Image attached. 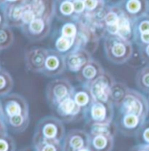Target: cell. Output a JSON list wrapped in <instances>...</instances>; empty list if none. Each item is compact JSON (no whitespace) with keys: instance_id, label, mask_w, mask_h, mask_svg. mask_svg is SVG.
Segmentation results:
<instances>
[{"instance_id":"36","label":"cell","mask_w":149,"mask_h":151,"mask_svg":"<svg viewBox=\"0 0 149 151\" xmlns=\"http://www.w3.org/2000/svg\"><path fill=\"white\" fill-rule=\"evenodd\" d=\"M4 25H7L4 8V5H0V28Z\"/></svg>"},{"instance_id":"46","label":"cell","mask_w":149,"mask_h":151,"mask_svg":"<svg viewBox=\"0 0 149 151\" xmlns=\"http://www.w3.org/2000/svg\"><path fill=\"white\" fill-rule=\"evenodd\" d=\"M67 1H71V2H73V1H75V0H67Z\"/></svg>"},{"instance_id":"13","label":"cell","mask_w":149,"mask_h":151,"mask_svg":"<svg viewBox=\"0 0 149 151\" xmlns=\"http://www.w3.org/2000/svg\"><path fill=\"white\" fill-rule=\"evenodd\" d=\"M47 55V48L33 46L25 51L24 60L27 71L41 73Z\"/></svg>"},{"instance_id":"25","label":"cell","mask_w":149,"mask_h":151,"mask_svg":"<svg viewBox=\"0 0 149 151\" xmlns=\"http://www.w3.org/2000/svg\"><path fill=\"white\" fill-rule=\"evenodd\" d=\"M14 86L13 78L11 73L4 69H0V98L12 93Z\"/></svg>"},{"instance_id":"32","label":"cell","mask_w":149,"mask_h":151,"mask_svg":"<svg viewBox=\"0 0 149 151\" xmlns=\"http://www.w3.org/2000/svg\"><path fill=\"white\" fill-rule=\"evenodd\" d=\"M0 151H16L15 141L9 134L0 137Z\"/></svg>"},{"instance_id":"40","label":"cell","mask_w":149,"mask_h":151,"mask_svg":"<svg viewBox=\"0 0 149 151\" xmlns=\"http://www.w3.org/2000/svg\"><path fill=\"white\" fill-rule=\"evenodd\" d=\"M79 151H95L90 146H88V147H86V148H84V149H82L81 150Z\"/></svg>"},{"instance_id":"1","label":"cell","mask_w":149,"mask_h":151,"mask_svg":"<svg viewBox=\"0 0 149 151\" xmlns=\"http://www.w3.org/2000/svg\"><path fill=\"white\" fill-rule=\"evenodd\" d=\"M66 134L64 122L55 116H46L37 123L33 136V145L41 142H63Z\"/></svg>"},{"instance_id":"8","label":"cell","mask_w":149,"mask_h":151,"mask_svg":"<svg viewBox=\"0 0 149 151\" xmlns=\"http://www.w3.org/2000/svg\"><path fill=\"white\" fill-rule=\"evenodd\" d=\"M116 81L114 77L105 71V73L92 82L89 87L94 101L101 102H111V91Z\"/></svg>"},{"instance_id":"24","label":"cell","mask_w":149,"mask_h":151,"mask_svg":"<svg viewBox=\"0 0 149 151\" xmlns=\"http://www.w3.org/2000/svg\"><path fill=\"white\" fill-rule=\"evenodd\" d=\"M89 127V135H97V134H105V135H111L116 136L118 133V127L115 121L109 123H100V124H92Z\"/></svg>"},{"instance_id":"3","label":"cell","mask_w":149,"mask_h":151,"mask_svg":"<svg viewBox=\"0 0 149 151\" xmlns=\"http://www.w3.org/2000/svg\"><path fill=\"white\" fill-rule=\"evenodd\" d=\"M116 108L118 114H134L146 120L149 114V103L146 95L130 87L123 101Z\"/></svg>"},{"instance_id":"37","label":"cell","mask_w":149,"mask_h":151,"mask_svg":"<svg viewBox=\"0 0 149 151\" xmlns=\"http://www.w3.org/2000/svg\"><path fill=\"white\" fill-rule=\"evenodd\" d=\"M8 134V128L3 119H0V137Z\"/></svg>"},{"instance_id":"43","label":"cell","mask_w":149,"mask_h":151,"mask_svg":"<svg viewBox=\"0 0 149 151\" xmlns=\"http://www.w3.org/2000/svg\"><path fill=\"white\" fill-rule=\"evenodd\" d=\"M0 5H4V0H0Z\"/></svg>"},{"instance_id":"18","label":"cell","mask_w":149,"mask_h":151,"mask_svg":"<svg viewBox=\"0 0 149 151\" xmlns=\"http://www.w3.org/2000/svg\"><path fill=\"white\" fill-rule=\"evenodd\" d=\"M7 25L14 28H21L24 25L23 16L25 12V3L7 4L4 5Z\"/></svg>"},{"instance_id":"42","label":"cell","mask_w":149,"mask_h":151,"mask_svg":"<svg viewBox=\"0 0 149 151\" xmlns=\"http://www.w3.org/2000/svg\"><path fill=\"white\" fill-rule=\"evenodd\" d=\"M0 119H3V108H2L1 100H0Z\"/></svg>"},{"instance_id":"27","label":"cell","mask_w":149,"mask_h":151,"mask_svg":"<svg viewBox=\"0 0 149 151\" xmlns=\"http://www.w3.org/2000/svg\"><path fill=\"white\" fill-rule=\"evenodd\" d=\"M14 42V34L12 27L4 25L0 28V51L10 48Z\"/></svg>"},{"instance_id":"15","label":"cell","mask_w":149,"mask_h":151,"mask_svg":"<svg viewBox=\"0 0 149 151\" xmlns=\"http://www.w3.org/2000/svg\"><path fill=\"white\" fill-rule=\"evenodd\" d=\"M92 59L91 52L84 48H78L65 55L66 68L71 73H76Z\"/></svg>"},{"instance_id":"45","label":"cell","mask_w":149,"mask_h":151,"mask_svg":"<svg viewBox=\"0 0 149 151\" xmlns=\"http://www.w3.org/2000/svg\"><path fill=\"white\" fill-rule=\"evenodd\" d=\"M147 15L149 16V0H148V12H147Z\"/></svg>"},{"instance_id":"16","label":"cell","mask_w":149,"mask_h":151,"mask_svg":"<svg viewBox=\"0 0 149 151\" xmlns=\"http://www.w3.org/2000/svg\"><path fill=\"white\" fill-rule=\"evenodd\" d=\"M117 4L124 14L135 20L147 14L148 0H121Z\"/></svg>"},{"instance_id":"10","label":"cell","mask_w":149,"mask_h":151,"mask_svg":"<svg viewBox=\"0 0 149 151\" xmlns=\"http://www.w3.org/2000/svg\"><path fill=\"white\" fill-rule=\"evenodd\" d=\"M66 70L65 55L55 49H47V55L41 74L46 77L53 78L63 74Z\"/></svg>"},{"instance_id":"14","label":"cell","mask_w":149,"mask_h":151,"mask_svg":"<svg viewBox=\"0 0 149 151\" xmlns=\"http://www.w3.org/2000/svg\"><path fill=\"white\" fill-rule=\"evenodd\" d=\"M105 70L97 60L91 59L80 71L76 73V81L85 86H89L97 79L105 73Z\"/></svg>"},{"instance_id":"34","label":"cell","mask_w":149,"mask_h":151,"mask_svg":"<svg viewBox=\"0 0 149 151\" xmlns=\"http://www.w3.org/2000/svg\"><path fill=\"white\" fill-rule=\"evenodd\" d=\"M73 4H74L76 15L79 20L86 12L84 2V0H75V1H73Z\"/></svg>"},{"instance_id":"12","label":"cell","mask_w":149,"mask_h":151,"mask_svg":"<svg viewBox=\"0 0 149 151\" xmlns=\"http://www.w3.org/2000/svg\"><path fill=\"white\" fill-rule=\"evenodd\" d=\"M89 142L90 135L88 131L74 129L65 134L63 141V151H79L89 146Z\"/></svg>"},{"instance_id":"22","label":"cell","mask_w":149,"mask_h":151,"mask_svg":"<svg viewBox=\"0 0 149 151\" xmlns=\"http://www.w3.org/2000/svg\"><path fill=\"white\" fill-rule=\"evenodd\" d=\"M115 144V137L111 135H90L89 146L95 151H112Z\"/></svg>"},{"instance_id":"2","label":"cell","mask_w":149,"mask_h":151,"mask_svg":"<svg viewBox=\"0 0 149 151\" xmlns=\"http://www.w3.org/2000/svg\"><path fill=\"white\" fill-rule=\"evenodd\" d=\"M104 51L109 61L116 65H122L132 56V42L119 36H105L104 37Z\"/></svg>"},{"instance_id":"41","label":"cell","mask_w":149,"mask_h":151,"mask_svg":"<svg viewBox=\"0 0 149 151\" xmlns=\"http://www.w3.org/2000/svg\"><path fill=\"white\" fill-rule=\"evenodd\" d=\"M120 1L121 0H106V2L108 4H118Z\"/></svg>"},{"instance_id":"23","label":"cell","mask_w":149,"mask_h":151,"mask_svg":"<svg viewBox=\"0 0 149 151\" xmlns=\"http://www.w3.org/2000/svg\"><path fill=\"white\" fill-rule=\"evenodd\" d=\"M8 128V130L15 134H20L27 129L30 123V116L28 115H20L13 116L6 119H3Z\"/></svg>"},{"instance_id":"31","label":"cell","mask_w":149,"mask_h":151,"mask_svg":"<svg viewBox=\"0 0 149 151\" xmlns=\"http://www.w3.org/2000/svg\"><path fill=\"white\" fill-rule=\"evenodd\" d=\"M36 151H63V142H41L33 144Z\"/></svg>"},{"instance_id":"26","label":"cell","mask_w":149,"mask_h":151,"mask_svg":"<svg viewBox=\"0 0 149 151\" xmlns=\"http://www.w3.org/2000/svg\"><path fill=\"white\" fill-rule=\"evenodd\" d=\"M135 82L138 88L145 94L149 93V64L138 71L135 76Z\"/></svg>"},{"instance_id":"11","label":"cell","mask_w":149,"mask_h":151,"mask_svg":"<svg viewBox=\"0 0 149 151\" xmlns=\"http://www.w3.org/2000/svg\"><path fill=\"white\" fill-rule=\"evenodd\" d=\"M146 119L130 114H118L116 123L118 130L125 136H136L146 122Z\"/></svg>"},{"instance_id":"29","label":"cell","mask_w":149,"mask_h":151,"mask_svg":"<svg viewBox=\"0 0 149 151\" xmlns=\"http://www.w3.org/2000/svg\"><path fill=\"white\" fill-rule=\"evenodd\" d=\"M87 15H96L99 13L106 5V0H84Z\"/></svg>"},{"instance_id":"39","label":"cell","mask_w":149,"mask_h":151,"mask_svg":"<svg viewBox=\"0 0 149 151\" xmlns=\"http://www.w3.org/2000/svg\"><path fill=\"white\" fill-rule=\"evenodd\" d=\"M20 151H36V150L33 148V147H28V148H25V149H23V150H21Z\"/></svg>"},{"instance_id":"21","label":"cell","mask_w":149,"mask_h":151,"mask_svg":"<svg viewBox=\"0 0 149 151\" xmlns=\"http://www.w3.org/2000/svg\"><path fill=\"white\" fill-rule=\"evenodd\" d=\"M117 36L132 42L134 38V20L130 19L126 14L121 13L118 23V33Z\"/></svg>"},{"instance_id":"4","label":"cell","mask_w":149,"mask_h":151,"mask_svg":"<svg viewBox=\"0 0 149 151\" xmlns=\"http://www.w3.org/2000/svg\"><path fill=\"white\" fill-rule=\"evenodd\" d=\"M114 104L94 101L84 112V120L87 126L109 123L114 121Z\"/></svg>"},{"instance_id":"20","label":"cell","mask_w":149,"mask_h":151,"mask_svg":"<svg viewBox=\"0 0 149 151\" xmlns=\"http://www.w3.org/2000/svg\"><path fill=\"white\" fill-rule=\"evenodd\" d=\"M72 97L76 103L84 110V112L94 101V98L92 96L89 87L82 84L74 87Z\"/></svg>"},{"instance_id":"28","label":"cell","mask_w":149,"mask_h":151,"mask_svg":"<svg viewBox=\"0 0 149 151\" xmlns=\"http://www.w3.org/2000/svg\"><path fill=\"white\" fill-rule=\"evenodd\" d=\"M128 89L129 87L126 84L118 81L115 82L111 91V101L114 104L115 108L118 107L120 104V102L123 101V99L125 98L127 93Z\"/></svg>"},{"instance_id":"35","label":"cell","mask_w":149,"mask_h":151,"mask_svg":"<svg viewBox=\"0 0 149 151\" xmlns=\"http://www.w3.org/2000/svg\"><path fill=\"white\" fill-rule=\"evenodd\" d=\"M139 52H140V55L141 60L147 64H149V44L147 45H144L142 47L139 48Z\"/></svg>"},{"instance_id":"44","label":"cell","mask_w":149,"mask_h":151,"mask_svg":"<svg viewBox=\"0 0 149 151\" xmlns=\"http://www.w3.org/2000/svg\"><path fill=\"white\" fill-rule=\"evenodd\" d=\"M146 97H147V99H148V103H149V93H146Z\"/></svg>"},{"instance_id":"17","label":"cell","mask_w":149,"mask_h":151,"mask_svg":"<svg viewBox=\"0 0 149 151\" xmlns=\"http://www.w3.org/2000/svg\"><path fill=\"white\" fill-rule=\"evenodd\" d=\"M25 4L36 18L51 20L55 18V0H25Z\"/></svg>"},{"instance_id":"30","label":"cell","mask_w":149,"mask_h":151,"mask_svg":"<svg viewBox=\"0 0 149 151\" xmlns=\"http://www.w3.org/2000/svg\"><path fill=\"white\" fill-rule=\"evenodd\" d=\"M143 34H149V16L147 14L134 20V38Z\"/></svg>"},{"instance_id":"9","label":"cell","mask_w":149,"mask_h":151,"mask_svg":"<svg viewBox=\"0 0 149 151\" xmlns=\"http://www.w3.org/2000/svg\"><path fill=\"white\" fill-rule=\"evenodd\" d=\"M52 110L64 123H70L84 119V110L76 103L72 96L61 101Z\"/></svg>"},{"instance_id":"33","label":"cell","mask_w":149,"mask_h":151,"mask_svg":"<svg viewBox=\"0 0 149 151\" xmlns=\"http://www.w3.org/2000/svg\"><path fill=\"white\" fill-rule=\"evenodd\" d=\"M136 137L139 143L149 145V120H147L146 122L143 124L142 128L140 129Z\"/></svg>"},{"instance_id":"7","label":"cell","mask_w":149,"mask_h":151,"mask_svg":"<svg viewBox=\"0 0 149 151\" xmlns=\"http://www.w3.org/2000/svg\"><path fill=\"white\" fill-rule=\"evenodd\" d=\"M51 19L35 18L33 20L24 24L20 28L23 35L31 42H39L46 39L52 29Z\"/></svg>"},{"instance_id":"38","label":"cell","mask_w":149,"mask_h":151,"mask_svg":"<svg viewBox=\"0 0 149 151\" xmlns=\"http://www.w3.org/2000/svg\"><path fill=\"white\" fill-rule=\"evenodd\" d=\"M25 0H4V4H16V3H21Z\"/></svg>"},{"instance_id":"5","label":"cell","mask_w":149,"mask_h":151,"mask_svg":"<svg viewBox=\"0 0 149 151\" xmlns=\"http://www.w3.org/2000/svg\"><path fill=\"white\" fill-rule=\"evenodd\" d=\"M74 87L67 79H55L51 81L46 87V98L51 109L68 97L72 96Z\"/></svg>"},{"instance_id":"6","label":"cell","mask_w":149,"mask_h":151,"mask_svg":"<svg viewBox=\"0 0 149 151\" xmlns=\"http://www.w3.org/2000/svg\"><path fill=\"white\" fill-rule=\"evenodd\" d=\"M3 119L29 114V105L26 99L17 93H11L1 99Z\"/></svg>"},{"instance_id":"47","label":"cell","mask_w":149,"mask_h":151,"mask_svg":"<svg viewBox=\"0 0 149 151\" xmlns=\"http://www.w3.org/2000/svg\"><path fill=\"white\" fill-rule=\"evenodd\" d=\"M1 68H2V67H1V64H0V69H1Z\"/></svg>"},{"instance_id":"19","label":"cell","mask_w":149,"mask_h":151,"mask_svg":"<svg viewBox=\"0 0 149 151\" xmlns=\"http://www.w3.org/2000/svg\"><path fill=\"white\" fill-rule=\"evenodd\" d=\"M55 18L61 22L77 21L74 4L67 0H55Z\"/></svg>"}]
</instances>
